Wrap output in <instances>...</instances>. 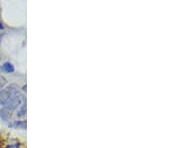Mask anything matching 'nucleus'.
I'll return each instance as SVG.
<instances>
[{
	"mask_svg": "<svg viewBox=\"0 0 179 148\" xmlns=\"http://www.w3.org/2000/svg\"><path fill=\"white\" fill-rule=\"evenodd\" d=\"M18 93V89L14 85H11L0 91V104H5L12 96Z\"/></svg>",
	"mask_w": 179,
	"mask_h": 148,
	"instance_id": "obj_1",
	"label": "nucleus"
},
{
	"mask_svg": "<svg viewBox=\"0 0 179 148\" xmlns=\"http://www.w3.org/2000/svg\"><path fill=\"white\" fill-rule=\"evenodd\" d=\"M24 102H25V98L22 95L17 93V95H15L14 96H12V98L4 104V107H5L6 109H8L10 113H13L19 105H21L22 104H24Z\"/></svg>",
	"mask_w": 179,
	"mask_h": 148,
	"instance_id": "obj_2",
	"label": "nucleus"
},
{
	"mask_svg": "<svg viewBox=\"0 0 179 148\" xmlns=\"http://www.w3.org/2000/svg\"><path fill=\"white\" fill-rule=\"evenodd\" d=\"M11 115H12V113H10L8 109L5 108V107H2V108L0 109V117L3 120H5V121L10 119Z\"/></svg>",
	"mask_w": 179,
	"mask_h": 148,
	"instance_id": "obj_3",
	"label": "nucleus"
},
{
	"mask_svg": "<svg viewBox=\"0 0 179 148\" xmlns=\"http://www.w3.org/2000/svg\"><path fill=\"white\" fill-rule=\"evenodd\" d=\"M9 127H15V128H20V129H26V121L24 120H18V121H14L12 123H9Z\"/></svg>",
	"mask_w": 179,
	"mask_h": 148,
	"instance_id": "obj_4",
	"label": "nucleus"
},
{
	"mask_svg": "<svg viewBox=\"0 0 179 148\" xmlns=\"http://www.w3.org/2000/svg\"><path fill=\"white\" fill-rule=\"evenodd\" d=\"M1 70L6 72V73H13V72L15 71V68H14V66H13L12 64H10L9 62H6V63H4V64L2 65Z\"/></svg>",
	"mask_w": 179,
	"mask_h": 148,
	"instance_id": "obj_5",
	"label": "nucleus"
},
{
	"mask_svg": "<svg viewBox=\"0 0 179 148\" xmlns=\"http://www.w3.org/2000/svg\"><path fill=\"white\" fill-rule=\"evenodd\" d=\"M25 115H26V104L24 102V104H22L19 110L17 111V116L21 118V117H24Z\"/></svg>",
	"mask_w": 179,
	"mask_h": 148,
	"instance_id": "obj_6",
	"label": "nucleus"
},
{
	"mask_svg": "<svg viewBox=\"0 0 179 148\" xmlns=\"http://www.w3.org/2000/svg\"><path fill=\"white\" fill-rule=\"evenodd\" d=\"M6 83H7L6 78H4V77H2V76H0V89H1L4 86H5Z\"/></svg>",
	"mask_w": 179,
	"mask_h": 148,
	"instance_id": "obj_7",
	"label": "nucleus"
},
{
	"mask_svg": "<svg viewBox=\"0 0 179 148\" xmlns=\"http://www.w3.org/2000/svg\"><path fill=\"white\" fill-rule=\"evenodd\" d=\"M7 148H19V145L18 144H11V145H9Z\"/></svg>",
	"mask_w": 179,
	"mask_h": 148,
	"instance_id": "obj_8",
	"label": "nucleus"
},
{
	"mask_svg": "<svg viewBox=\"0 0 179 148\" xmlns=\"http://www.w3.org/2000/svg\"><path fill=\"white\" fill-rule=\"evenodd\" d=\"M3 29V25H2V23L0 22V30H2Z\"/></svg>",
	"mask_w": 179,
	"mask_h": 148,
	"instance_id": "obj_9",
	"label": "nucleus"
}]
</instances>
